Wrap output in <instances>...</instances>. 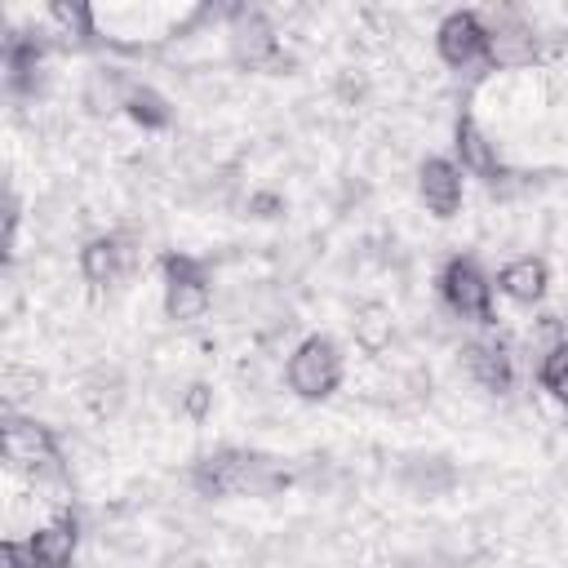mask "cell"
Here are the masks:
<instances>
[{
    "label": "cell",
    "instance_id": "3957f363",
    "mask_svg": "<svg viewBox=\"0 0 568 568\" xmlns=\"http://www.w3.org/2000/svg\"><path fill=\"white\" fill-rule=\"evenodd\" d=\"M75 546H80L75 519L58 515L40 524L31 537H9L0 555H4V568H75Z\"/></svg>",
    "mask_w": 568,
    "mask_h": 568
},
{
    "label": "cell",
    "instance_id": "30bf717a",
    "mask_svg": "<svg viewBox=\"0 0 568 568\" xmlns=\"http://www.w3.org/2000/svg\"><path fill=\"white\" fill-rule=\"evenodd\" d=\"M453 151H457L462 173H475V178H484V182H497V178H501L497 142L479 129V120H475L470 111H462L457 124H453Z\"/></svg>",
    "mask_w": 568,
    "mask_h": 568
},
{
    "label": "cell",
    "instance_id": "9c48e42d",
    "mask_svg": "<svg viewBox=\"0 0 568 568\" xmlns=\"http://www.w3.org/2000/svg\"><path fill=\"white\" fill-rule=\"evenodd\" d=\"M231 58H235L244 71H266V67H275V62H280V36H275V27H271L262 13H253V9L235 13V27H231Z\"/></svg>",
    "mask_w": 568,
    "mask_h": 568
},
{
    "label": "cell",
    "instance_id": "7a4b0ae2",
    "mask_svg": "<svg viewBox=\"0 0 568 568\" xmlns=\"http://www.w3.org/2000/svg\"><path fill=\"white\" fill-rule=\"evenodd\" d=\"M342 377H346L342 351H337V342L324 337V333L302 337V342L293 346L288 364H284V382H288V390H293L297 399H306V404L328 399V395L342 386Z\"/></svg>",
    "mask_w": 568,
    "mask_h": 568
},
{
    "label": "cell",
    "instance_id": "52a82bcc",
    "mask_svg": "<svg viewBox=\"0 0 568 568\" xmlns=\"http://www.w3.org/2000/svg\"><path fill=\"white\" fill-rule=\"evenodd\" d=\"M435 53L439 62L466 71L475 62H488V22L475 9H453L435 27Z\"/></svg>",
    "mask_w": 568,
    "mask_h": 568
},
{
    "label": "cell",
    "instance_id": "7c38bea8",
    "mask_svg": "<svg viewBox=\"0 0 568 568\" xmlns=\"http://www.w3.org/2000/svg\"><path fill=\"white\" fill-rule=\"evenodd\" d=\"M546 288H550V266H546V257L524 253V257H510V262L497 271V293H506V297L519 302V306H537V302L546 297Z\"/></svg>",
    "mask_w": 568,
    "mask_h": 568
},
{
    "label": "cell",
    "instance_id": "4fadbf2b",
    "mask_svg": "<svg viewBox=\"0 0 568 568\" xmlns=\"http://www.w3.org/2000/svg\"><path fill=\"white\" fill-rule=\"evenodd\" d=\"M488 62L493 67H528L537 62V36L519 18H501L488 27Z\"/></svg>",
    "mask_w": 568,
    "mask_h": 568
},
{
    "label": "cell",
    "instance_id": "277c9868",
    "mask_svg": "<svg viewBox=\"0 0 568 568\" xmlns=\"http://www.w3.org/2000/svg\"><path fill=\"white\" fill-rule=\"evenodd\" d=\"M164 311L178 324H195L213 306V284L200 257L191 253H164Z\"/></svg>",
    "mask_w": 568,
    "mask_h": 568
},
{
    "label": "cell",
    "instance_id": "ba28073f",
    "mask_svg": "<svg viewBox=\"0 0 568 568\" xmlns=\"http://www.w3.org/2000/svg\"><path fill=\"white\" fill-rule=\"evenodd\" d=\"M417 195H422V204H426L430 217H439V222L457 217L462 195H466L462 164L453 155H426L422 169H417Z\"/></svg>",
    "mask_w": 568,
    "mask_h": 568
},
{
    "label": "cell",
    "instance_id": "5bb4252c",
    "mask_svg": "<svg viewBox=\"0 0 568 568\" xmlns=\"http://www.w3.org/2000/svg\"><path fill=\"white\" fill-rule=\"evenodd\" d=\"M129 266V248L120 235H93L84 248H80V275L93 284V288H106L124 275Z\"/></svg>",
    "mask_w": 568,
    "mask_h": 568
},
{
    "label": "cell",
    "instance_id": "e0dca14e",
    "mask_svg": "<svg viewBox=\"0 0 568 568\" xmlns=\"http://www.w3.org/2000/svg\"><path fill=\"white\" fill-rule=\"evenodd\" d=\"M49 13L67 27V36H75V40H89L93 36V9H84V4H53Z\"/></svg>",
    "mask_w": 568,
    "mask_h": 568
},
{
    "label": "cell",
    "instance_id": "ac0fdd59",
    "mask_svg": "<svg viewBox=\"0 0 568 568\" xmlns=\"http://www.w3.org/2000/svg\"><path fill=\"white\" fill-rule=\"evenodd\" d=\"M186 408H191L195 417H204V408H209V386H191V395H186Z\"/></svg>",
    "mask_w": 568,
    "mask_h": 568
},
{
    "label": "cell",
    "instance_id": "8992f818",
    "mask_svg": "<svg viewBox=\"0 0 568 568\" xmlns=\"http://www.w3.org/2000/svg\"><path fill=\"white\" fill-rule=\"evenodd\" d=\"M0 453L13 470H53L58 466V435L44 426V422H31V417H4V430H0Z\"/></svg>",
    "mask_w": 568,
    "mask_h": 568
},
{
    "label": "cell",
    "instance_id": "5b68a950",
    "mask_svg": "<svg viewBox=\"0 0 568 568\" xmlns=\"http://www.w3.org/2000/svg\"><path fill=\"white\" fill-rule=\"evenodd\" d=\"M439 297L470 324H493V280L475 257H448L439 271Z\"/></svg>",
    "mask_w": 568,
    "mask_h": 568
},
{
    "label": "cell",
    "instance_id": "6da1fadb",
    "mask_svg": "<svg viewBox=\"0 0 568 568\" xmlns=\"http://www.w3.org/2000/svg\"><path fill=\"white\" fill-rule=\"evenodd\" d=\"M191 484H195V493H204V497H248V493H271V488H280L284 475H275L271 462L257 457V453L217 448V453H209V457L195 462Z\"/></svg>",
    "mask_w": 568,
    "mask_h": 568
},
{
    "label": "cell",
    "instance_id": "9a60e30c",
    "mask_svg": "<svg viewBox=\"0 0 568 568\" xmlns=\"http://www.w3.org/2000/svg\"><path fill=\"white\" fill-rule=\"evenodd\" d=\"M124 111H129V120L142 124V129H169V124H173L169 98L155 93L151 84H133V89L124 93Z\"/></svg>",
    "mask_w": 568,
    "mask_h": 568
},
{
    "label": "cell",
    "instance_id": "2e32d148",
    "mask_svg": "<svg viewBox=\"0 0 568 568\" xmlns=\"http://www.w3.org/2000/svg\"><path fill=\"white\" fill-rule=\"evenodd\" d=\"M537 382H541V390L555 404H568V337H559V342L546 346V355L537 364Z\"/></svg>",
    "mask_w": 568,
    "mask_h": 568
},
{
    "label": "cell",
    "instance_id": "8fae6325",
    "mask_svg": "<svg viewBox=\"0 0 568 568\" xmlns=\"http://www.w3.org/2000/svg\"><path fill=\"white\" fill-rule=\"evenodd\" d=\"M466 373L493 390V395H506L510 382H515V359H510V346L501 337H479V342H466Z\"/></svg>",
    "mask_w": 568,
    "mask_h": 568
}]
</instances>
